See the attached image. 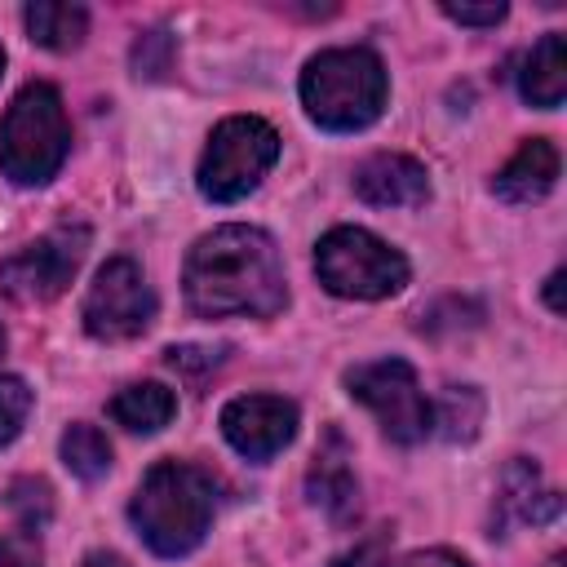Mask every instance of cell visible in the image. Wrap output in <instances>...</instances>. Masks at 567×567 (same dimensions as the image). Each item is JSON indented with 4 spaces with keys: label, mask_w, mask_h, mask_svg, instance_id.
<instances>
[{
    "label": "cell",
    "mask_w": 567,
    "mask_h": 567,
    "mask_svg": "<svg viewBox=\"0 0 567 567\" xmlns=\"http://www.w3.org/2000/svg\"><path fill=\"white\" fill-rule=\"evenodd\" d=\"M182 292L204 319H270L288 301V279L275 239L261 226L230 221L195 239Z\"/></svg>",
    "instance_id": "1"
},
{
    "label": "cell",
    "mask_w": 567,
    "mask_h": 567,
    "mask_svg": "<svg viewBox=\"0 0 567 567\" xmlns=\"http://www.w3.org/2000/svg\"><path fill=\"white\" fill-rule=\"evenodd\" d=\"M213 509H217V487L190 461H159V465H151L142 474V483H137L133 501H128V518H133L137 536L159 558L190 554L208 536Z\"/></svg>",
    "instance_id": "2"
},
{
    "label": "cell",
    "mask_w": 567,
    "mask_h": 567,
    "mask_svg": "<svg viewBox=\"0 0 567 567\" xmlns=\"http://www.w3.org/2000/svg\"><path fill=\"white\" fill-rule=\"evenodd\" d=\"M301 106L306 115L328 128V133H359L385 111V66L372 49L346 44V49H323L306 62L301 71Z\"/></svg>",
    "instance_id": "3"
},
{
    "label": "cell",
    "mask_w": 567,
    "mask_h": 567,
    "mask_svg": "<svg viewBox=\"0 0 567 567\" xmlns=\"http://www.w3.org/2000/svg\"><path fill=\"white\" fill-rule=\"evenodd\" d=\"M71 151V124L62 111V93L44 80L18 89L0 120V168L18 186H44Z\"/></svg>",
    "instance_id": "4"
},
{
    "label": "cell",
    "mask_w": 567,
    "mask_h": 567,
    "mask_svg": "<svg viewBox=\"0 0 567 567\" xmlns=\"http://www.w3.org/2000/svg\"><path fill=\"white\" fill-rule=\"evenodd\" d=\"M315 270L346 301H381L408 284V257L363 226H332L315 248Z\"/></svg>",
    "instance_id": "5"
},
{
    "label": "cell",
    "mask_w": 567,
    "mask_h": 567,
    "mask_svg": "<svg viewBox=\"0 0 567 567\" xmlns=\"http://www.w3.org/2000/svg\"><path fill=\"white\" fill-rule=\"evenodd\" d=\"M279 133L261 115H230L208 133V146L195 168V186L213 204H235L275 168Z\"/></svg>",
    "instance_id": "6"
},
{
    "label": "cell",
    "mask_w": 567,
    "mask_h": 567,
    "mask_svg": "<svg viewBox=\"0 0 567 567\" xmlns=\"http://www.w3.org/2000/svg\"><path fill=\"white\" fill-rule=\"evenodd\" d=\"M346 390L372 408V416L381 421L385 439L412 447L421 443L430 430H434V416H430V399L421 394V381L412 372L408 359H372V363H359L346 372Z\"/></svg>",
    "instance_id": "7"
},
{
    "label": "cell",
    "mask_w": 567,
    "mask_h": 567,
    "mask_svg": "<svg viewBox=\"0 0 567 567\" xmlns=\"http://www.w3.org/2000/svg\"><path fill=\"white\" fill-rule=\"evenodd\" d=\"M155 319V292L133 257H111L84 292V328L97 341H133Z\"/></svg>",
    "instance_id": "8"
},
{
    "label": "cell",
    "mask_w": 567,
    "mask_h": 567,
    "mask_svg": "<svg viewBox=\"0 0 567 567\" xmlns=\"http://www.w3.org/2000/svg\"><path fill=\"white\" fill-rule=\"evenodd\" d=\"M84 248H89L84 226H58L40 235L35 244H27L22 252L0 261V288L18 301H53L75 279Z\"/></svg>",
    "instance_id": "9"
},
{
    "label": "cell",
    "mask_w": 567,
    "mask_h": 567,
    "mask_svg": "<svg viewBox=\"0 0 567 567\" xmlns=\"http://www.w3.org/2000/svg\"><path fill=\"white\" fill-rule=\"evenodd\" d=\"M226 443L248 461H270L297 434V403L284 394H239L221 408Z\"/></svg>",
    "instance_id": "10"
},
{
    "label": "cell",
    "mask_w": 567,
    "mask_h": 567,
    "mask_svg": "<svg viewBox=\"0 0 567 567\" xmlns=\"http://www.w3.org/2000/svg\"><path fill=\"white\" fill-rule=\"evenodd\" d=\"M354 195L372 208H421L430 199V173L412 155L381 151L354 168Z\"/></svg>",
    "instance_id": "11"
},
{
    "label": "cell",
    "mask_w": 567,
    "mask_h": 567,
    "mask_svg": "<svg viewBox=\"0 0 567 567\" xmlns=\"http://www.w3.org/2000/svg\"><path fill=\"white\" fill-rule=\"evenodd\" d=\"M306 496L337 523H354L359 518V478L350 470V447L341 439V430H323V443L310 461V474H306Z\"/></svg>",
    "instance_id": "12"
},
{
    "label": "cell",
    "mask_w": 567,
    "mask_h": 567,
    "mask_svg": "<svg viewBox=\"0 0 567 567\" xmlns=\"http://www.w3.org/2000/svg\"><path fill=\"white\" fill-rule=\"evenodd\" d=\"M554 182H558V146L545 137H527L509 155V164L492 177V190L505 204H536L554 190Z\"/></svg>",
    "instance_id": "13"
},
{
    "label": "cell",
    "mask_w": 567,
    "mask_h": 567,
    "mask_svg": "<svg viewBox=\"0 0 567 567\" xmlns=\"http://www.w3.org/2000/svg\"><path fill=\"white\" fill-rule=\"evenodd\" d=\"M563 509L558 492H549L540 483V470L532 461H509L505 474H501V487H496V518L501 527L505 523H549L554 514Z\"/></svg>",
    "instance_id": "14"
},
{
    "label": "cell",
    "mask_w": 567,
    "mask_h": 567,
    "mask_svg": "<svg viewBox=\"0 0 567 567\" xmlns=\"http://www.w3.org/2000/svg\"><path fill=\"white\" fill-rule=\"evenodd\" d=\"M518 93L540 106V111H554L563 106V93H567V49H563V31H549L532 44V53L523 58V71H518Z\"/></svg>",
    "instance_id": "15"
},
{
    "label": "cell",
    "mask_w": 567,
    "mask_h": 567,
    "mask_svg": "<svg viewBox=\"0 0 567 567\" xmlns=\"http://www.w3.org/2000/svg\"><path fill=\"white\" fill-rule=\"evenodd\" d=\"M22 22H27L31 44L53 49V53H71L89 35V9L84 4H66V0H35V4H27Z\"/></svg>",
    "instance_id": "16"
},
{
    "label": "cell",
    "mask_w": 567,
    "mask_h": 567,
    "mask_svg": "<svg viewBox=\"0 0 567 567\" xmlns=\"http://www.w3.org/2000/svg\"><path fill=\"white\" fill-rule=\"evenodd\" d=\"M177 412V394L159 381H137V385H124L115 399H111V416L115 425L133 430V434H155L173 421Z\"/></svg>",
    "instance_id": "17"
},
{
    "label": "cell",
    "mask_w": 567,
    "mask_h": 567,
    "mask_svg": "<svg viewBox=\"0 0 567 567\" xmlns=\"http://www.w3.org/2000/svg\"><path fill=\"white\" fill-rule=\"evenodd\" d=\"M62 461H66V470H71L75 478L97 483V478L111 470V443H106V434H102L97 425L75 421V425H66V434H62Z\"/></svg>",
    "instance_id": "18"
},
{
    "label": "cell",
    "mask_w": 567,
    "mask_h": 567,
    "mask_svg": "<svg viewBox=\"0 0 567 567\" xmlns=\"http://www.w3.org/2000/svg\"><path fill=\"white\" fill-rule=\"evenodd\" d=\"M430 416H434V425H439L443 439L470 443L478 434V421H483V394L474 385H452L439 399V408H430Z\"/></svg>",
    "instance_id": "19"
},
{
    "label": "cell",
    "mask_w": 567,
    "mask_h": 567,
    "mask_svg": "<svg viewBox=\"0 0 567 567\" xmlns=\"http://www.w3.org/2000/svg\"><path fill=\"white\" fill-rule=\"evenodd\" d=\"M31 385L22 381V377H13V372H4L0 377V447H9L18 434H22V425H27V416H31Z\"/></svg>",
    "instance_id": "20"
},
{
    "label": "cell",
    "mask_w": 567,
    "mask_h": 567,
    "mask_svg": "<svg viewBox=\"0 0 567 567\" xmlns=\"http://www.w3.org/2000/svg\"><path fill=\"white\" fill-rule=\"evenodd\" d=\"M226 359V346H168L164 350V363L186 377V381H204L208 372H217Z\"/></svg>",
    "instance_id": "21"
},
{
    "label": "cell",
    "mask_w": 567,
    "mask_h": 567,
    "mask_svg": "<svg viewBox=\"0 0 567 567\" xmlns=\"http://www.w3.org/2000/svg\"><path fill=\"white\" fill-rule=\"evenodd\" d=\"M9 509L22 518V527H40L44 518H49V509H53V501H49V483H40V478H18L13 487H9Z\"/></svg>",
    "instance_id": "22"
},
{
    "label": "cell",
    "mask_w": 567,
    "mask_h": 567,
    "mask_svg": "<svg viewBox=\"0 0 567 567\" xmlns=\"http://www.w3.org/2000/svg\"><path fill=\"white\" fill-rule=\"evenodd\" d=\"M40 540L31 527H18V532H4L0 536V567H40Z\"/></svg>",
    "instance_id": "23"
},
{
    "label": "cell",
    "mask_w": 567,
    "mask_h": 567,
    "mask_svg": "<svg viewBox=\"0 0 567 567\" xmlns=\"http://www.w3.org/2000/svg\"><path fill=\"white\" fill-rule=\"evenodd\" d=\"M443 18L461 22V27H496L505 18V4L492 0V4H443Z\"/></svg>",
    "instance_id": "24"
},
{
    "label": "cell",
    "mask_w": 567,
    "mask_h": 567,
    "mask_svg": "<svg viewBox=\"0 0 567 567\" xmlns=\"http://www.w3.org/2000/svg\"><path fill=\"white\" fill-rule=\"evenodd\" d=\"M328 567H385V536H372V540L337 554Z\"/></svg>",
    "instance_id": "25"
},
{
    "label": "cell",
    "mask_w": 567,
    "mask_h": 567,
    "mask_svg": "<svg viewBox=\"0 0 567 567\" xmlns=\"http://www.w3.org/2000/svg\"><path fill=\"white\" fill-rule=\"evenodd\" d=\"M394 567H470V563L461 554H452V549H412Z\"/></svg>",
    "instance_id": "26"
},
{
    "label": "cell",
    "mask_w": 567,
    "mask_h": 567,
    "mask_svg": "<svg viewBox=\"0 0 567 567\" xmlns=\"http://www.w3.org/2000/svg\"><path fill=\"white\" fill-rule=\"evenodd\" d=\"M558 288H563V270H554V275L545 279V301H549L554 315H563V297H558Z\"/></svg>",
    "instance_id": "27"
},
{
    "label": "cell",
    "mask_w": 567,
    "mask_h": 567,
    "mask_svg": "<svg viewBox=\"0 0 567 567\" xmlns=\"http://www.w3.org/2000/svg\"><path fill=\"white\" fill-rule=\"evenodd\" d=\"M84 567H128L120 554H111V549H93L89 558H84Z\"/></svg>",
    "instance_id": "28"
},
{
    "label": "cell",
    "mask_w": 567,
    "mask_h": 567,
    "mask_svg": "<svg viewBox=\"0 0 567 567\" xmlns=\"http://www.w3.org/2000/svg\"><path fill=\"white\" fill-rule=\"evenodd\" d=\"M0 354H4V328H0Z\"/></svg>",
    "instance_id": "29"
},
{
    "label": "cell",
    "mask_w": 567,
    "mask_h": 567,
    "mask_svg": "<svg viewBox=\"0 0 567 567\" xmlns=\"http://www.w3.org/2000/svg\"><path fill=\"white\" fill-rule=\"evenodd\" d=\"M0 71H4V49H0Z\"/></svg>",
    "instance_id": "30"
}]
</instances>
